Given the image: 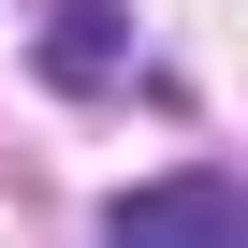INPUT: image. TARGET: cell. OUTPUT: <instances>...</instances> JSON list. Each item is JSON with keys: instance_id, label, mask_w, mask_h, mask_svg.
<instances>
[{"instance_id": "2", "label": "cell", "mask_w": 248, "mask_h": 248, "mask_svg": "<svg viewBox=\"0 0 248 248\" xmlns=\"http://www.w3.org/2000/svg\"><path fill=\"white\" fill-rule=\"evenodd\" d=\"M44 73H59V88H117V73H132V15H117V0H59Z\"/></svg>"}, {"instance_id": "1", "label": "cell", "mask_w": 248, "mask_h": 248, "mask_svg": "<svg viewBox=\"0 0 248 248\" xmlns=\"http://www.w3.org/2000/svg\"><path fill=\"white\" fill-rule=\"evenodd\" d=\"M102 248H248V204H233V175H146V190H117L102 204Z\"/></svg>"}]
</instances>
